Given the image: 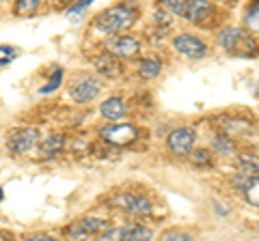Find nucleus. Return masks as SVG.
<instances>
[{
	"label": "nucleus",
	"mask_w": 259,
	"mask_h": 241,
	"mask_svg": "<svg viewBox=\"0 0 259 241\" xmlns=\"http://www.w3.org/2000/svg\"><path fill=\"white\" fill-rule=\"evenodd\" d=\"M218 41L227 52L236 54V56H255L257 54V41L250 37L246 30L242 28H223L218 33Z\"/></svg>",
	"instance_id": "obj_1"
},
{
	"label": "nucleus",
	"mask_w": 259,
	"mask_h": 241,
	"mask_svg": "<svg viewBox=\"0 0 259 241\" xmlns=\"http://www.w3.org/2000/svg\"><path fill=\"white\" fill-rule=\"evenodd\" d=\"M134 22V11L130 7H110V9L102 11L95 20V26L102 30V33H117V30L130 26Z\"/></svg>",
	"instance_id": "obj_2"
},
{
	"label": "nucleus",
	"mask_w": 259,
	"mask_h": 241,
	"mask_svg": "<svg viewBox=\"0 0 259 241\" xmlns=\"http://www.w3.org/2000/svg\"><path fill=\"white\" fill-rule=\"evenodd\" d=\"M164 7L168 11H173L175 15H182V18L190 20V22H201L209 15V5L203 0H188V3H182V0H166Z\"/></svg>",
	"instance_id": "obj_3"
},
{
	"label": "nucleus",
	"mask_w": 259,
	"mask_h": 241,
	"mask_svg": "<svg viewBox=\"0 0 259 241\" xmlns=\"http://www.w3.org/2000/svg\"><path fill=\"white\" fill-rule=\"evenodd\" d=\"M115 207H119L121 211L132 213V215H145L151 211V203L147 200V196L141 194H132V192H123V194L115 196Z\"/></svg>",
	"instance_id": "obj_4"
},
{
	"label": "nucleus",
	"mask_w": 259,
	"mask_h": 241,
	"mask_svg": "<svg viewBox=\"0 0 259 241\" xmlns=\"http://www.w3.org/2000/svg\"><path fill=\"white\" fill-rule=\"evenodd\" d=\"M136 127L130 125V123H117V125H108L102 130V138L110 142V144H117V147H123V144H130L136 140Z\"/></svg>",
	"instance_id": "obj_5"
},
{
	"label": "nucleus",
	"mask_w": 259,
	"mask_h": 241,
	"mask_svg": "<svg viewBox=\"0 0 259 241\" xmlns=\"http://www.w3.org/2000/svg\"><path fill=\"white\" fill-rule=\"evenodd\" d=\"M39 140V134L37 130H32V127H24V130H15L9 134V142H7V147H9L13 153H26V151H30L32 147L37 144Z\"/></svg>",
	"instance_id": "obj_6"
},
{
	"label": "nucleus",
	"mask_w": 259,
	"mask_h": 241,
	"mask_svg": "<svg viewBox=\"0 0 259 241\" xmlns=\"http://www.w3.org/2000/svg\"><path fill=\"white\" fill-rule=\"evenodd\" d=\"M104 230H108V222L106 220H100V218H82V220L74 222L67 228V235H69V239H84L89 235L104 232Z\"/></svg>",
	"instance_id": "obj_7"
},
{
	"label": "nucleus",
	"mask_w": 259,
	"mask_h": 241,
	"mask_svg": "<svg viewBox=\"0 0 259 241\" xmlns=\"http://www.w3.org/2000/svg\"><path fill=\"white\" fill-rule=\"evenodd\" d=\"M168 149H171V153L175 155H188L192 151V144H194V132L188 130V127H180V130H175L168 134Z\"/></svg>",
	"instance_id": "obj_8"
},
{
	"label": "nucleus",
	"mask_w": 259,
	"mask_h": 241,
	"mask_svg": "<svg viewBox=\"0 0 259 241\" xmlns=\"http://www.w3.org/2000/svg\"><path fill=\"white\" fill-rule=\"evenodd\" d=\"M106 50L108 54H112L117 58H130V56H136L139 54V41L134 37H112L106 41Z\"/></svg>",
	"instance_id": "obj_9"
},
{
	"label": "nucleus",
	"mask_w": 259,
	"mask_h": 241,
	"mask_svg": "<svg viewBox=\"0 0 259 241\" xmlns=\"http://www.w3.org/2000/svg\"><path fill=\"white\" fill-rule=\"evenodd\" d=\"M97 93H100V82L93 80L91 76H82L71 84V97H74L76 101H80V103L91 101Z\"/></svg>",
	"instance_id": "obj_10"
},
{
	"label": "nucleus",
	"mask_w": 259,
	"mask_h": 241,
	"mask_svg": "<svg viewBox=\"0 0 259 241\" xmlns=\"http://www.w3.org/2000/svg\"><path fill=\"white\" fill-rule=\"evenodd\" d=\"M175 47H177V52L190 56V58H201V56H205V52H207L205 43L201 41V39L192 37V35H180V37H175Z\"/></svg>",
	"instance_id": "obj_11"
},
{
	"label": "nucleus",
	"mask_w": 259,
	"mask_h": 241,
	"mask_svg": "<svg viewBox=\"0 0 259 241\" xmlns=\"http://www.w3.org/2000/svg\"><path fill=\"white\" fill-rule=\"evenodd\" d=\"M95 69L104 76H117L121 67H119V61L115 58V56L106 52V54H100L95 58Z\"/></svg>",
	"instance_id": "obj_12"
},
{
	"label": "nucleus",
	"mask_w": 259,
	"mask_h": 241,
	"mask_svg": "<svg viewBox=\"0 0 259 241\" xmlns=\"http://www.w3.org/2000/svg\"><path fill=\"white\" fill-rule=\"evenodd\" d=\"M127 112V108H125V103L121 101L119 97H110V99H106L102 103V114L106 116V118H121Z\"/></svg>",
	"instance_id": "obj_13"
},
{
	"label": "nucleus",
	"mask_w": 259,
	"mask_h": 241,
	"mask_svg": "<svg viewBox=\"0 0 259 241\" xmlns=\"http://www.w3.org/2000/svg\"><path fill=\"white\" fill-rule=\"evenodd\" d=\"M240 166H242V172L248 174V176H259V157L257 155H240Z\"/></svg>",
	"instance_id": "obj_14"
},
{
	"label": "nucleus",
	"mask_w": 259,
	"mask_h": 241,
	"mask_svg": "<svg viewBox=\"0 0 259 241\" xmlns=\"http://www.w3.org/2000/svg\"><path fill=\"white\" fill-rule=\"evenodd\" d=\"M63 147H65V138H63V136H50L48 140L41 142V153L54 155V153H59Z\"/></svg>",
	"instance_id": "obj_15"
},
{
	"label": "nucleus",
	"mask_w": 259,
	"mask_h": 241,
	"mask_svg": "<svg viewBox=\"0 0 259 241\" xmlns=\"http://www.w3.org/2000/svg\"><path fill=\"white\" fill-rule=\"evenodd\" d=\"M160 69H162V63H160L158 58H147V61H143L141 67H139V71H141L143 78H156V76L160 74Z\"/></svg>",
	"instance_id": "obj_16"
},
{
	"label": "nucleus",
	"mask_w": 259,
	"mask_h": 241,
	"mask_svg": "<svg viewBox=\"0 0 259 241\" xmlns=\"http://www.w3.org/2000/svg\"><path fill=\"white\" fill-rule=\"evenodd\" d=\"M125 241H151V230L147 226H141V224H136L134 228H127Z\"/></svg>",
	"instance_id": "obj_17"
},
{
	"label": "nucleus",
	"mask_w": 259,
	"mask_h": 241,
	"mask_svg": "<svg viewBox=\"0 0 259 241\" xmlns=\"http://www.w3.org/2000/svg\"><path fill=\"white\" fill-rule=\"evenodd\" d=\"M244 196L248 203L259 207V176H253V179L248 181V186L244 188Z\"/></svg>",
	"instance_id": "obj_18"
},
{
	"label": "nucleus",
	"mask_w": 259,
	"mask_h": 241,
	"mask_svg": "<svg viewBox=\"0 0 259 241\" xmlns=\"http://www.w3.org/2000/svg\"><path fill=\"white\" fill-rule=\"evenodd\" d=\"M125 235H127V228L117 226V228L104 230V232H102V237H100V241H123Z\"/></svg>",
	"instance_id": "obj_19"
},
{
	"label": "nucleus",
	"mask_w": 259,
	"mask_h": 241,
	"mask_svg": "<svg viewBox=\"0 0 259 241\" xmlns=\"http://www.w3.org/2000/svg\"><path fill=\"white\" fill-rule=\"evenodd\" d=\"M214 149L218 153H231L233 151V140L229 136H216L214 138Z\"/></svg>",
	"instance_id": "obj_20"
},
{
	"label": "nucleus",
	"mask_w": 259,
	"mask_h": 241,
	"mask_svg": "<svg viewBox=\"0 0 259 241\" xmlns=\"http://www.w3.org/2000/svg\"><path fill=\"white\" fill-rule=\"evenodd\" d=\"M61 82H63V69H54V74H52V78H50V82L44 84L41 93H52V91H56Z\"/></svg>",
	"instance_id": "obj_21"
},
{
	"label": "nucleus",
	"mask_w": 259,
	"mask_h": 241,
	"mask_svg": "<svg viewBox=\"0 0 259 241\" xmlns=\"http://www.w3.org/2000/svg\"><path fill=\"white\" fill-rule=\"evenodd\" d=\"M244 22H246V26H248L250 30H259V3L246 13V20H244Z\"/></svg>",
	"instance_id": "obj_22"
},
{
	"label": "nucleus",
	"mask_w": 259,
	"mask_h": 241,
	"mask_svg": "<svg viewBox=\"0 0 259 241\" xmlns=\"http://www.w3.org/2000/svg\"><path fill=\"white\" fill-rule=\"evenodd\" d=\"M190 159H192V164H197V166H207L209 164V151H205V149L192 151Z\"/></svg>",
	"instance_id": "obj_23"
},
{
	"label": "nucleus",
	"mask_w": 259,
	"mask_h": 241,
	"mask_svg": "<svg viewBox=\"0 0 259 241\" xmlns=\"http://www.w3.org/2000/svg\"><path fill=\"white\" fill-rule=\"evenodd\" d=\"M39 7V3L37 0H20L18 5H15V13H20V15H24V13H32Z\"/></svg>",
	"instance_id": "obj_24"
},
{
	"label": "nucleus",
	"mask_w": 259,
	"mask_h": 241,
	"mask_svg": "<svg viewBox=\"0 0 259 241\" xmlns=\"http://www.w3.org/2000/svg\"><path fill=\"white\" fill-rule=\"evenodd\" d=\"M15 58V47L9 45H0V67L9 65V63Z\"/></svg>",
	"instance_id": "obj_25"
},
{
	"label": "nucleus",
	"mask_w": 259,
	"mask_h": 241,
	"mask_svg": "<svg viewBox=\"0 0 259 241\" xmlns=\"http://www.w3.org/2000/svg\"><path fill=\"white\" fill-rule=\"evenodd\" d=\"M162 241H194L188 232H182V230H171L166 232L164 237H162Z\"/></svg>",
	"instance_id": "obj_26"
},
{
	"label": "nucleus",
	"mask_w": 259,
	"mask_h": 241,
	"mask_svg": "<svg viewBox=\"0 0 259 241\" xmlns=\"http://www.w3.org/2000/svg\"><path fill=\"white\" fill-rule=\"evenodd\" d=\"M89 3H91V0H84V3H80V5H76V7H71V9L67 11L69 13V18H74L76 13H80V11H84L87 7H89Z\"/></svg>",
	"instance_id": "obj_27"
},
{
	"label": "nucleus",
	"mask_w": 259,
	"mask_h": 241,
	"mask_svg": "<svg viewBox=\"0 0 259 241\" xmlns=\"http://www.w3.org/2000/svg\"><path fill=\"white\" fill-rule=\"evenodd\" d=\"M24 241H59V239H54V237H50V235H35V237L24 239Z\"/></svg>",
	"instance_id": "obj_28"
},
{
	"label": "nucleus",
	"mask_w": 259,
	"mask_h": 241,
	"mask_svg": "<svg viewBox=\"0 0 259 241\" xmlns=\"http://www.w3.org/2000/svg\"><path fill=\"white\" fill-rule=\"evenodd\" d=\"M0 241H11V235L9 232H0Z\"/></svg>",
	"instance_id": "obj_29"
},
{
	"label": "nucleus",
	"mask_w": 259,
	"mask_h": 241,
	"mask_svg": "<svg viewBox=\"0 0 259 241\" xmlns=\"http://www.w3.org/2000/svg\"><path fill=\"white\" fill-rule=\"evenodd\" d=\"M0 203H3V188H0Z\"/></svg>",
	"instance_id": "obj_30"
},
{
	"label": "nucleus",
	"mask_w": 259,
	"mask_h": 241,
	"mask_svg": "<svg viewBox=\"0 0 259 241\" xmlns=\"http://www.w3.org/2000/svg\"><path fill=\"white\" fill-rule=\"evenodd\" d=\"M253 241H259V237H257V239H253Z\"/></svg>",
	"instance_id": "obj_31"
}]
</instances>
